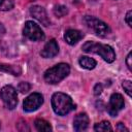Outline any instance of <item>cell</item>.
<instances>
[{"label": "cell", "instance_id": "cell-18", "mask_svg": "<svg viewBox=\"0 0 132 132\" xmlns=\"http://www.w3.org/2000/svg\"><path fill=\"white\" fill-rule=\"evenodd\" d=\"M13 1L12 0H0V10L8 11L13 8Z\"/></svg>", "mask_w": 132, "mask_h": 132}, {"label": "cell", "instance_id": "cell-3", "mask_svg": "<svg viewBox=\"0 0 132 132\" xmlns=\"http://www.w3.org/2000/svg\"><path fill=\"white\" fill-rule=\"evenodd\" d=\"M70 72V67L66 63H59L44 72V80L47 84L55 85L64 79Z\"/></svg>", "mask_w": 132, "mask_h": 132}, {"label": "cell", "instance_id": "cell-23", "mask_svg": "<svg viewBox=\"0 0 132 132\" xmlns=\"http://www.w3.org/2000/svg\"><path fill=\"white\" fill-rule=\"evenodd\" d=\"M101 92H102V85L101 84H97L94 87V94L95 95H100Z\"/></svg>", "mask_w": 132, "mask_h": 132}, {"label": "cell", "instance_id": "cell-22", "mask_svg": "<svg viewBox=\"0 0 132 132\" xmlns=\"http://www.w3.org/2000/svg\"><path fill=\"white\" fill-rule=\"evenodd\" d=\"M131 60H132V53H129L127 58H126V64L129 68V70H132V63H131Z\"/></svg>", "mask_w": 132, "mask_h": 132}, {"label": "cell", "instance_id": "cell-5", "mask_svg": "<svg viewBox=\"0 0 132 132\" xmlns=\"http://www.w3.org/2000/svg\"><path fill=\"white\" fill-rule=\"evenodd\" d=\"M0 98L8 109H14L18 104L16 91L12 86H4L0 90Z\"/></svg>", "mask_w": 132, "mask_h": 132}, {"label": "cell", "instance_id": "cell-1", "mask_svg": "<svg viewBox=\"0 0 132 132\" xmlns=\"http://www.w3.org/2000/svg\"><path fill=\"white\" fill-rule=\"evenodd\" d=\"M52 107L57 114L66 116L71 110L75 109V104L70 96L59 92L52 96Z\"/></svg>", "mask_w": 132, "mask_h": 132}, {"label": "cell", "instance_id": "cell-14", "mask_svg": "<svg viewBox=\"0 0 132 132\" xmlns=\"http://www.w3.org/2000/svg\"><path fill=\"white\" fill-rule=\"evenodd\" d=\"M35 128L38 130V131H44V132H48V131H52V127L50 125L48 122H46L45 120H42V119H37L35 121Z\"/></svg>", "mask_w": 132, "mask_h": 132}, {"label": "cell", "instance_id": "cell-10", "mask_svg": "<svg viewBox=\"0 0 132 132\" xmlns=\"http://www.w3.org/2000/svg\"><path fill=\"white\" fill-rule=\"evenodd\" d=\"M58 53H59V45H58L57 41L55 39H51L50 41L46 42V44L40 52V55H41V57L48 59V58L55 57Z\"/></svg>", "mask_w": 132, "mask_h": 132}, {"label": "cell", "instance_id": "cell-21", "mask_svg": "<svg viewBox=\"0 0 132 132\" xmlns=\"http://www.w3.org/2000/svg\"><path fill=\"white\" fill-rule=\"evenodd\" d=\"M131 19H132V11L129 10V11L127 12V14H126V18H125V21H126V23H127V25H128L129 27L132 26V21H131Z\"/></svg>", "mask_w": 132, "mask_h": 132}, {"label": "cell", "instance_id": "cell-19", "mask_svg": "<svg viewBox=\"0 0 132 132\" xmlns=\"http://www.w3.org/2000/svg\"><path fill=\"white\" fill-rule=\"evenodd\" d=\"M30 88H31L30 84L29 82H26V81H22L18 86V90L21 93H27V92H29L30 91Z\"/></svg>", "mask_w": 132, "mask_h": 132}, {"label": "cell", "instance_id": "cell-11", "mask_svg": "<svg viewBox=\"0 0 132 132\" xmlns=\"http://www.w3.org/2000/svg\"><path fill=\"white\" fill-rule=\"evenodd\" d=\"M89 126V118L87 116V113L81 112L78 113L73 121V128L75 131L79 132V131H85Z\"/></svg>", "mask_w": 132, "mask_h": 132}, {"label": "cell", "instance_id": "cell-13", "mask_svg": "<svg viewBox=\"0 0 132 132\" xmlns=\"http://www.w3.org/2000/svg\"><path fill=\"white\" fill-rule=\"evenodd\" d=\"M78 63L79 65L85 68V69H88V70H91V69H94L95 66H96V61L93 59V58H90V57H80L79 60H78Z\"/></svg>", "mask_w": 132, "mask_h": 132}, {"label": "cell", "instance_id": "cell-15", "mask_svg": "<svg viewBox=\"0 0 132 132\" xmlns=\"http://www.w3.org/2000/svg\"><path fill=\"white\" fill-rule=\"evenodd\" d=\"M0 70L8 72L13 75H20L21 74V68L18 66H12V65H5V64H0Z\"/></svg>", "mask_w": 132, "mask_h": 132}, {"label": "cell", "instance_id": "cell-24", "mask_svg": "<svg viewBox=\"0 0 132 132\" xmlns=\"http://www.w3.org/2000/svg\"><path fill=\"white\" fill-rule=\"evenodd\" d=\"M117 130H118V131H124V130H125V131H128V129H127V128H126L122 123H119V124H118Z\"/></svg>", "mask_w": 132, "mask_h": 132}, {"label": "cell", "instance_id": "cell-17", "mask_svg": "<svg viewBox=\"0 0 132 132\" xmlns=\"http://www.w3.org/2000/svg\"><path fill=\"white\" fill-rule=\"evenodd\" d=\"M68 13V9L64 5H56L54 8V14L58 18H62Z\"/></svg>", "mask_w": 132, "mask_h": 132}, {"label": "cell", "instance_id": "cell-6", "mask_svg": "<svg viewBox=\"0 0 132 132\" xmlns=\"http://www.w3.org/2000/svg\"><path fill=\"white\" fill-rule=\"evenodd\" d=\"M24 35L32 41H40L44 39V33L41 28L34 22L28 21L24 27Z\"/></svg>", "mask_w": 132, "mask_h": 132}, {"label": "cell", "instance_id": "cell-8", "mask_svg": "<svg viewBox=\"0 0 132 132\" xmlns=\"http://www.w3.org/2000/svg\"><path fill=\"white\" fill-rule=\"evenodd\" d=\"M124 105H125V101H124L123 96L119 93H114L110 96L109 104L107 106V110H108V112L111 117H116L118 111L121 110L124 107Z\"/></svg>", "mask_w": 132, "mask_h": 132}, {"label": "cell", "instance_id": "cell-2", "mask_svg": "<svg viewBox=\"0 0 132 132\" xmlns=\"http://www.w3.org/2000/svg\"><path fill=\"white\" fill-rule=\"evenodd\" d=\"M82 51L86 53H94L100 55L107 63H112L116 60V53L110 45L97 43L94 41H87L82 45Z\"/></svg>", "mask_w": 132, "mask_h": 132}, {"label": "cell", "instance_id": "cell-12", "mask_svg": "<svg viewBox=\"0 0 132 132\" xmlns=\"http://www.w3.org/2000/svg\"><path fill=\"white\" fill-rule=\"evenodd\" d=\"M64 38L68 44L74 45L75 43H77L82 38V33H80L78 30L68 29L64 34Z\"/></svg>", "mask_w": 132, "mask_h": 132}, {"label": "cell", "instance_id": "cell-4", "mask_svg": "<svg viewBox=\"0 0 132 132\" xmlns=\"http://www.w3.org/2000/svg\"><path fill=\"white\" fill-rule=\"evenodd\" d=\"M84 22L87 25V27L90 28L91 30H93L94 33L98 36L104 37L110 32V29H109L108 25L106 23H104L103 21L95 18V16L86 15L84 18Z\"/></svg>", "mask_w": 132, "mask_h": 132}, {"label": "cell", "instance_id": "cell-7", "mask_svg": "<svg viewBox=\"0 0 132 132\" xmlns=\"http://www.w3.org/2000/svg\"><path fill=\"white\" fill-rule=\"evenodd\" d=\"M43 103V97L40 93H32L30 94L23 103V108L25 111L27 112H31L34 111L36 109H38L41 104Z\"/></svg>", "mask_w": 132, "mask_h": 132}, {"label": "cell", "instance_id": "cell-16", "mask_svg": "<svg viewBox=\"0 0 132 132\" xmlns=\"http://www.w3.org/2000/svg\"><path fill=\"white\" fill-rule=\"evenodd\" d=\"M94 130L97 131V132H105V131H111L112 128H111L109 122L102 121V122H100V123H98L94 126Z\"/></svg>", "mask_w": 132, "mask_h": 132}, {"label": "cell", "instance_id": "cell-20", "mask_svg": "<svg viewBox=\"0 0 132 132\" xmlns=\"http://www.w3.org/2000/svg\"><path fill=\"white\" fill-rule=\"evenodd\" d=\"M123 88H124V91L128 94V96H132V84L130 80H125L123 81Z\"/></svg>", "mask_w": 132, "mask_h": 132}, {"label": "cell", "instance_id": "cell-9", "mask_svg": "<svg viewBox=\"0 0 132 132\" xmlns=\"http://www.w3.org/2000/svg\"><path fill=\"white\" fill-rule=\"evenodd\" d=\"M30 13L33 18H35L38 22H40L43 26L47 27L50 24H51V21L46 14V11L43 7L41 6H38V5H35V6H32L30 8Z\"/></svg>", "mask_w": 132, "mask_h": 132}]
</instances>
